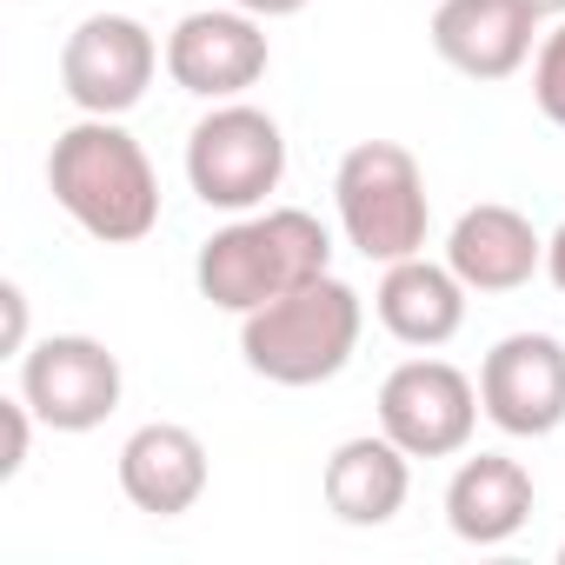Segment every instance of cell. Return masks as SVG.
I'll return each instance as SVG.
<instances>
[{"label":"cell","mask_w":565,"mask_h":565,"mask_svg":"<svg viewBox=\"0 0 565 565\" xmlns=\"http://www.w3.org/2000/svg\"><path fill=\"white\" fill-rule=\"evenodd\" d=\"M47 186H54L61 213L100 246H134L160 226V173H153L147 147L107 114H87L54 140Z\"/></svg>","instance_id":"cell-1"},{"label":"cell","mask_w":565,"mask_h":565,"mask_svg":"<svg viewBox=\"0 0 565 565\" xmlns=\"http://www.w3.org/2000/svg\"><path fill=\"white\" fill-rule=\"evenodd\" d=\"M333 273V239L307 206H266V213H239L233 226H220L200 259L193 279L220 313H253L279 294L307 287V279Z\"/></svg>","instance_id":"cell-2"},{"label":"cell","mask_w":565,"mask_h":565,"mask_svg":"<svg viewBox=\"0 0 565 565\" xmlns=\"http://www.w3.org/2000/svg\"><path fill=\"white\" fill-rule=\"evenodd\" d=\"M360 327H366L360 294L347 287V279L320 273V279H307V287L239 313V353L273 386H327L360 353Z\"/></svg>","instance_id":"cell-3"},{"label":"cell","mask_w":565,"mask_h":565,"mask_svg":"<svg viewBox=\"0 0 565 565\" xmlns=\"http://www.w3.org/2000/svg\"><path fill=\"white\" fill-rule=\"evenodd\" d=\"M333 206L347 226V246L393 266L426 253V226H433V200H426V173L399 140H360L347 147L340 173H333Z\"/></svg>","instance_id":"cell-4"},{"label":"cell","mask_w":565,"mask_h":565,"mask_svg":"<svg viewBox=\"0 0 565 565\" xmlns=\"http://www.w3.org/2000/svg\"><path fill=\"white\" fill-rule=\"evenodd\" d=\"M279 180H287V134L273 114L220 100L186 134V186L213 213H259L266 193H279Z\"/></svg>","instance_id":"cell-5"},{"label":"cell","mask_w":565,"mask_h":565,"mask_svg":"<svg viewBox=\"0 0 565 565\" xmlns=\"http://www.w3.org/2000/svg\"><path fill=\"white\" fill-rule=\"evenodd\" d=\"M160 74V41L134 14H87L61 47V87L81 114H134Z\"/></svg>","instance_id":"cell-6"},{"label":"cell","mask_w":565,"mask_h":565,"mask_svg":"<svg viewBox=\"0 0 565 565\" xmlns=\"http://www.w3.org/2000/svg\"><path fill=\"white\" fill-rule=\"evenodd\" d=\"M479 413H486L479 386L459 366H446V360H406L380 386V433L393 446H406L413 459H452V452H466Z\"/></svg>","instance_id":"cell-7"},{"label":"cell","mask_w":565,"mask_h":565,"mask_svg":"<svg viewBox=\"0 0 565 565\" xmlns=\"http://www.w3.org/2000/svg\"><path fill=\"white\" fill-rule=\"evenodd\" d=\"M21 399L54 433H94L120 406V360L87 333H47L21 353Z\"/></svg>","instance_id":"cell-8"},{"label":"cell","mask_w":565,"mask_h":565,"mask_svg":"<svg viewBox=\"0 0 565 565\" xmlns=\"http://www.w3.org/2000/svg\"><path fill=\"white\" fill-rule=\"evenodd\" d=\"M479 406L512 439H545L565 426V340L505 333L479 366Z\"/></svg>","instance_id":"cell-9"},{"label":"cell","mask_w":565,"mask_h":565,"mask_svg":"<svg viewBox=\"0 0 565 565\" xmlns=\"http://www.w3.org/2000/svg\"><path fill=\"white\" fill-rule=\"evenodd\" d=\"M167 74L193 100H239L266 74V34L246 8H200L167 34Z\"/></svg>","instance_id":"cell-10"},{"label":"cell","mask_w":565,"mask_h":565,"mask_svg":"<svg viewBox=\"0 0 565 565\" xmlns=\"http://www.w3.org/2000/svg\"><path fill=\"white\" fill-rule=\"evenodd\" d=\"M446 266L466 279V294H519L525 279L545 266V239L519 206L479 200L452 220L446 233Z\"/></svg>","instance_id":"cell-11"},{"label":"cell","mask_w":565,"mask_h":565,"mask_svg":"<svg viewBox=\"0 0 565 565\" xmlns=\"http://www.w3.org/2000/svg\"><path fill=\"white\" fill-rule=\"evenodd\" d=\"M539 21L519 0H439L433 14V54L466 81H512L532 54Z\"/></svg>","instance_id":"cell-12"},{"label":"cell","mask_w":565,"mask_h":565,"mask_svg":"<svg viewBox=\"0 0 565 565\" xmlns=\"http://www.w3.org/2000/svg\"><path fill=\"white\" fill-rule=\"evenodd\" d=\"M120 492H127L134 512H153V519L193 512L200 492H206V446H200V433H186L173 419L140 426L120 446Z\"/></svg>","instance_id":"cell-13"},{"label":"cell","mask_w":565,"mask_h":565,"mask_svg":"<svg viewBox=\"0 0 565 565\" xmlns=\"http://www.w3.org/2000/svg\"><path fill=\"white\" fill-rule=\"evenodd\" d=\"M373 313H380V327H386L399 347L433 353V347H446V340L466 327V279H459L452 266L426 259V253L393 259L386 279H380V294H373Z\"/></svg>","instance_id":"cell-14"},{"label":"cell","mask_w":565,"mask_h":565,"mask_svg":"<svg viewBox=\"0 0 565 565\" xmlns=\"http://www.w3.org/2000/svg\"><path fill=\"white\" fill-rule=\"evenodd\" d=\"M413 492V452L386 433H360L327 459V505L340 525H386Z\"/></svg>","instance_id":"cell-15"},{"label":"cell","mask_w":565,"mask_h":565,"mask_svg":"<svg viewBox=\"0 0 565 565\" xmlns=\"http://www.w3.org/2000/svg\"><path fill=\"white\" fill-rule=\"evenodd\" d=\"M532 519V472L505 452H479L446 486V525L466 545H505Z\"/></svg>","instance_id":"cell-16"},{"label":"cell","mask_w":565,"mask_h":565,"mask_svg":"<svg viewBox=\"0 0 565 565\" xmlns=\"http://www.w3.org/2000/svg\"><path fill=\"white\" fill-rule=\"evenodd\" d=\"M532 100H539V114L552 127H565V21L545 34V47L532 61Z\"/></svg>","instance_id":"cell-17"},{"label":"cell","mask_w":565,"mask_h":565,"mask_svg":"<svg viewBox=\"0 0 565 565\" xmlns=\"http://www.w3.org/2000/svg\"><path fill=\"white\" fill-rule=\"evenodd\" d=\"M34 406L28 399H0V479H14L28 466V446H34Z\"/></svg>","instance_id":"cell-18"},{"label":"cell","mask_w":565,"mask_h":565,"mask_svg":"<svg viewBox=\"0 0 565 565\" xmlns=\"http://www.w3.org/2000/svg\"><path fill=\"white\" fill-rule=\"evenodd\" d=\"M0 353H28V294L14 287H0Z\"/></svg>","instance_id":"cell-19"},{"label":"cell","mask_w":565,"mask_h":565,"mask_svg":"<svg viewBox=\"0 0 565 565\" xmlns=\"http://www.w3.org/2000/svg\"><path fill=\"white\" fill-rule=\"evenodd\" d=\"M233 8H246L253 21H287V14H300V8H313V0H233Z\"/></svg>","instance_id":"cell-20"},{"label":"cell","mask_w":565,"mask_h":565,"mask_svg":"<svg viewBox=\"0 0 565 565\" xmlns=\"http://www.w3.org/2000/svg\"><path fill=\"white\" fill-rule=\"evenodd\" d=\"M545 273H552V287L565 294V226H558V233L545 239Z\"/></svg>","instance_id":"cell-21"},{"label":"cell","mask_w":565,"mask_h":565,"mask_svg":"<svg viewBox=\"0 0 565 565\" xmlns=\"http://www.w3.org/2000/svg\"><path fill=\"white\" fill-rule=\"evenodd\" d=\"M532 21H565V0H519Z\"/></svg>","instance_id":"cell-22"},{"label":"cell","mask_w":565,"mask_h":565,"mask_svg":"<svg viewBox=\"0 0 565 565\" xmlns=\"http://www.w3.org/2000/svg\"><path fill=\"white\" fill-rule=\"evenodd\" d=\"M558 558H565V545H558Z\"/></svg>","instance_id":"cell-23"}]
</instances>
